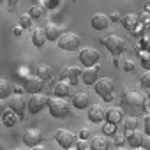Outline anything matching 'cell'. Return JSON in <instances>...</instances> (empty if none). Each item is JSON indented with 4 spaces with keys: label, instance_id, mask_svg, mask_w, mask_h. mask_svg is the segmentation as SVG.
<instances>
[{
    "label": "cell",
    "instance_id": "1",
    "mask_svg": "<svg viewBox=\"0 0 150 150\" xmlns=\"http://www.w3.org/2000/svg\"><path fill=\"white\" fill-rule=\"evenodd\" d=\"M145 103H146V96L139 94L136 90H127L122 96V104L131 115H136L141 110H145Z\"/></svg>",
    "mask_w": 150,
    "mask_h": 150
},
{
    "label": "cell",
    "instance_id": "2",
    "mask_svg": "<svg viewBox=\"0 0 150 150\" xmlns=\"http://www.w3.org/2000/svg\"><path fill=\"white\" fill-rule=\"evenodd\" d=\"M103 44L106 46V50L111 53V55H120L124 50H125V42L122 37H118L117 34H108L103 37Z\"/></svg>",
    "mask_w": 150,
    "mask_h": 150
},
{
    "label": "cell",
    "instance_id": "3",
    "mask_svg": "<svg viewBox=\"0 0 150 150\" xmlns=\"http://www.w3.org/2000/svg\"><path fill=\"white\" fill-rule=\"evenodd\" d=\"M48 108H50L51 117H55V118H64V117L69 115V104L62 97H51Z\"/></svg>",
    "mask_w": 150,
    "mask_h": 150
},
{
    "label": "cell",
    "instance_id": "4",
    "mask_svg": "<svg viewBox=\"0 0 150 150\" xmlns=\"http://www.w3.org/2000/svg\"><path fill=\"white\" fill-rule=\"evenodd\" d=\"M81 44V37L78 34H74V32H64L62 37L58 39V46L65 51H74V50H78Z\"/></svg>",
    "mask_w": 150,
    "mask_h": 150
},
{
    "label": "cell",
    "instance_id": "5",
    "mask_svg": "<svg viewBox=\"0 0 150 150\" xmlns=\"http://www.w3.org/2000/svg\"><path fill=\"white\" fill-rule=\"evenodd\" d=\"M55 139H57V143H58L62 148L69 150V148H72L74 145H76L78 136L74 134V132H71L69 129H58V131L55 132Z\"/></svg>",
    "mask_w": 150,
    "mask_h": 150
},
{
    "label": "cell",
    "instance_id": "6",
    "mask_svg": "<svg viewBox=\"0 0 150 150\" xmlns=\"http://www.w3.org/2000/svg\"><path fill=\"white\" fill-rule=\"evenodd\" d=\"M94 88H96V94L101 96L104 101H111V99H113V80H110V78H101V80L94 85Z\"/></svg>",
    "mask_w": 150,
    "mask_h": 150
},
{
    "label": "cell",
    "instance_id": "7",
    "mask_svg": "<svg viewBox=\"0 0 150 150\" xmlns=\"http://www.w3.org/2000/svg\"><path fill=\"white\" fill-rule=\"evenodd\" d=\"M99 51L92 46H85L81 51H80V62L81 65H87V67H94L97 62H99Z\"/></svg>",
    "mask_w": 150,
    "mask_h": 150
},
{
    "label": "cell",
    "instance_id": "8",
    "mask_svg": "<svg viewBox=\"0 0 150 150\" xmlns=\"http://www.w3.org/2000/svg\"><path fill=\"white\" fill-rule=\"evenodd\" d=\"M48 104H50V99L44 94H32L30 99H28V111L35 115L42 108H48Z\"/></svg>",
    "mask_w": 150,
    "mask_h": 150
},
{
    "label": "cell",
    "instance_id": "9",
    "mask_svg": "<svg viewBox=\"0 0 150 150\" xmlns=\"http://www.w3.org/2000/svg\"><path fill=\"white\" fill-rule=\"evenodd\" d=\"M42 85H44V81L41 76H28L23 80V88L28 94H39L42 90Z\"/></svg>",
    "mask_w": 150,
    "mask_h": 150
},
{
    "label": "cell",
    "instance_id": "10",
    "mask_svg": "<svg viewBox=\"0 0 150 150\" xmlns=\"http://www.w3.org/2000/svg\"><path fill=\"white\" fill-rule=\"evenodd\" d=\"M41 139H42V134H41V131L39 129H35V127H30V129H27L25 132H23V143L27 145V146H37L39 143H41Z\"/></svg>",
    "mask_w": 150,
    "mask_h": 150
},
{
    "label": "cell",
    "instance_id": "11",
    "mask_svg": "<svg viewBox=\"0 0 150 150\" xmlns=\"http://www.w3.org/2000/svg\"><path fill=\"white\" fill-rule=\"evenodd\" d=\"M25 106H28L27 103H25V99H23V96H20V94H16V96H13L11 99H9V104H7V108L9 110H13L20 118H23V113H25Z\"/></svg>",
    "mask_w": 150,
    "mask_h": 150
},
{
    "label": "cell",
    "instance_id": "12",
    "mask_svg": "<svg viewBox=\"0 0 150 150\" xmlns=\"http://www.w3.org/2000/svg\"><path fill=\"white\" fill-rule=\"evenodd\" d=\"M106 110L108 108H104L103 104H92L90 108H88V120L90 122H103L104 118H106Z\"/></svg>",
    "mask_w": 150,
    "mask_h": 150
},
{
    "label": "cell",
    "instance_id": "13",
    "mask_svg": "<svg viewBox=\"0 0 150 150\" xmlns=\"http://www.w3.org/2000/svg\"><path fill=\"white\" fill-rule=\"evenodd\" d=\"M97 71H99V65L96 67H85L83 72H81V80L85 85H96L99 80H97Z\"/></svg>",
    "mask_w": 150,
    "mask_h": 150
},
{
    "label": "cell",
    "instance_id": "14",
    "mask_svg": "<svg viewBox=\"0 0 150 150\" xmlns=\"http://www.w3.org/2000/svg\"><path fill=\"white\" fill-rule=\"evenodd\" d=\"M72 106L83 110V108H90V96L87 92H76L72 96Z\"/></svg>",
    "mask_w": 150,
    "mask_h": 150
},
{
    "label": "cell",
    "instance_id": "15",
    "mask_svg": "<svg viewBox=\"0 0 150 150\" xmlns=\"http://www.w3.org/2000/svg\"><path fill=\"white\" fill-rule=\"evenodd\" d=\"M110 16H106V14H103V13H97V14H94L92 16V28L94 30H104V28H108V25H110Z\"/></svg>",
    "mask_w": 150,
    "mask_h": 150
},
{
    "label": "cell",
    "instance_id": "16",
    "mask_svg": "<svg viewBox=\"0 0 150 150\" xmlns=\"http://www.w3.org/2000/svg\"><path fill=\"white\" fill-rule=\"evenodd\" d=\"M53 92H55V97H62V99H65V97H69V96L72 94V85L67 83V81H64V80H60V81L55 85Z\"/></svg>",
    "mask_w": 150,
    "mask_h": 150
},
{
    "label": "cell",
    "instance_id": "17",
    "mask_svg": "<svg viewBox=\"0 0 150 150\" xmlns=\"http://www.w3.org/2000/svg\"><path fill=\"white\" fill-rule=\"evenodd\" d=\"M143 138H145V134H141L138 131H127V134H125V139H127L129 146H132V148H139L143 143Z\"/></svg>",
    "mask_w": 150,
    "mask_h": 150
},
{
    "label": "cell",
    "instance_id": "18",
    "mask_svg": "<svg viewBox=\"0 0 150 150\" xmlns=\"http://www.w3.org/2000/svg\"><path fill=\"white\" fill-rule=\"evenodd\" d=\"M46 41H48L46 30L44 28H34V32H32V44L35 48H42Z\"/></svg>",
    "mask_w": 150,
    "mask_h": 150
},
{
    "label": "cell",
    "instance_id": "19",
    "mask_svg": "<svg viewBox=\"0 0 150 150\" xmlns=\"http://www.w3.org/2000/svg\"><path fill=\"white\" fill-rule=\"evenodd\" d=\"M110 141L106 136H94L90 139V150H108Z\"/></svg>",
    "mask_w": 150,
    "mask_h": 150
},
{
    "label": "cell",
    "instance_id": "20",
    "mask_svg": "<svg viewBox=\"0 0 150 150\" xmlns=\"http://www.w3.org/2000/svg\"><path fill=\"white\" fill-rule=\"evenodd\" d=\"M106 120L111 124H118L124 120V111L120 108H108L106 110Z\"/></svg>",
    "mask_w": 150,
    "mask_h": 150
},
{
    "label": "cell",
    "instance_id": "21",
    "mask_svg": "<svg viewBox=\"0 0 150 150\" xmlns=\"http://www.w3.org/2000/svg\"><path fill=\"white\" fill-rule=\"evenodd\" d=\"M81 72H83V69L81 67H65L62 72H60V78L62 80H65V78H80L81 76Z\"/></svg>",
    "mask_w": 150,
    "mask_h": 150
},
{
    "label": "cell",
    "instance_id": "22",
    "mask_svg": "<svg viewBox=\"0 0 150 150\" xmlns=\"http://www.w3.org/2000/svg\"><path fill=\"white\" fill-rule=\"evenodd\" d=\"M46 35H48V41H58L60 37H62V30H60V27L58 25H55V23H50L46 28Z\"/></svg>",
    "mask_w": 150,
    "mask_h": 150
},
{
    "label": "cell",
    "instance_id": "23",
    "mask_svg": "<svg viewBox=\"0 0 150 150\" xmlns=\"http://www.w3.org/2000/svg\"><path fill=\"white\" fill-rule=\"evenodd\" d=\"M120 21H122V27L125 30H134L138 25V16L136 14H125V16H122Z\"/></svg>",
    "mask_w": 150,
    "mask_h": 150
},
{
    "label": "cell",
    "instance_id": "24",
    "mask_svg": "<svg viewBox=\"0 0 150 150\" xmlns=\"http://www.w3.org/2000/svg\"><path fill=\"white\" fill-rule=\"evenodd\" d=\"M2 118H4V124H6L7 127H13V125L18 122V115H16L13 110H7V111H4Z\"/></svg>",
    "mask_w": 150,
    "mask_h": 150
},
{
    "label": "cell",
    "instance_id": "25",
    "mask_svg": "<svg viewBox=\"0 0 150 150\" xmlns=\"http://www.w3.org/2000/svg\"><path fill=\"white\" fill-rule=\"evenodd\" d=\"M11 94H13V85H11L7 80H2V81H0V97H2V99H7Z\"/></svg>",
    "mask_w": 150,
    "mask_h": 150
},
{
    "label": "cell",
    "instance_id": "26",
    "mask_svg": "<svg viewBox=\"0 0 150 150\" xmlns=\"http://www.w3.org/2000/svg\"><path fill=\"white\" fill-rule=\"evenodd\" d=\"M138 124H139L138 117H136V115H129V117H125L124 127H125V131H136V129H138Z\"/></svg>",
    "mask_w": 150,
    "mask_h": 150
},
{
    "label": "cell",
    "instance_id": "27",
    "mask_svg": "<svg viewBox=\"0 0 150 150\" xmlns=\"http://www.w3.org/2000/svg\"><path fill=\"white\" fill-rule=\"evenodd\" d=\"M44 14V7L42 6H32L30 11H28V16L30 18H41Z\"/></svg>",
    "mask_w": 150,
    "mask_h": 150
},
{
    "label": "cell",
    "instance_id": "28",
    "mask_svg": "<svg viewBox=\"0 0 150 150\" xmlns=\"http://www.w3.org/2000/svg\"><path fill=\"white\" fill-rule=\"evenodd\" d=\"M103 132L106 136H115L117 134V124H111V122H106L103 125Z\"/></svg>",
    "mask_w": 150,
    "mask_h": 150
},
{
    "label": "cell",
    "instance_id": "29",
    "mask_svg": "<svg viewBox=\"0 0 150 150\" xmlns=\"http://www.w3.org/2000/svg\"><path fill=\"white\" fill-rule=\"evenodd\" d=\"M139 60H141V65L145 67V71H150V53L148 51L139 53Z\"/></svg>",
    "mask_w": 150,
    "mask_h": 150
},
{
    "label": "cell",
    "instance_id": "30",
    "mask_svg": "<svg viewBox=\"0 0 150 150\" xmlns=\"http://www.w3.org/2000/svg\"><path fill=\"white\" fill-rule=\"evenodd\" d=\"M37 72H39V76L44 80V78H48L50 74H51V69H50L46 64H39V67H37Z\"/></svg>",
    "mask_w": 150,
    "mask_h": 150
},
{
    "label": "cell",
    "instance_id": "31",
    "mask_svg": "<svg viewBox=\"0 0 150 150\" xmlns=\"http://www.w3.org/2000/svg\"><path fill=\"white\" fill-rule=\"evenodd\" d=\"M139 83H141V87H145V88L150 90V71H145L139 76Z\"/></svg>",
    "mask_w": 150,
    "mask_h": 150
},
{
    "label": "cell",
    "instance_id": "32",
    "mask_svg": "<svg viewBox=\"0 0 150 150\" xmlns=\"http://www.w3.org/2000/svg\"><path fill=\"white\" fill-rule=\"evenodd\" d=\"M30 21H32V18H30V16H27V14L20 16V20H18V23H20V27H21V28H28V27L32 25Z\"/></svg>",
    "mask_w": 150,
    "mask_h": 150
},
{
    "label": "cell",
    "instance_id": "33",
    "mask_svg": "<svg viewBox=\"0 0 150 150\" xmlns=\"http://www.w3.org/2000/svg\"><path fill=\"white\" fill-rule=\"evenodd\" d=\"M74 148H78V150H90V143H87V139H78L76 145H74Z\"/></svg>",
    "mask_w": 150,
    "mask_h": 150
},
{
    "label": "cell",
    "instance_id": "34",
    "mask_svg": "<svg viewBox=\"0 0 150 150\" xmlns=\"http://www.w3.org/2000/svg\"><path fill=\"white\" fill-rule=\"evenodd\" d=\"M143 127H145V134L150 136V113H146L143 117Z\"/></svg>",
    "mask_w": 150,
    "mask_h": 150
},
{
    "label": "cell",
    "instance_id": "35",
    "mask_svg": "<svg viewBox=\"0 0 150 150\" xmlns=\"http://www.w3.org/2000/svg\"><path fill=\"white\" fill-rule=\"evenodd\" d=\"M88 136H90V131H88V129H81V131L78 132V138H80V139H88Z\"/></svg>",
    "mask_w": 150,
    "mask_h": 150
},
{
    "label": "cell",
    "instance_id": "36",
    "mask_svg": "<svg viewBox=\"0 0 150 150\" xmlns=\"http://www.w3.org/2000/svg\"><path fill=\"white\" fill-rule=\"evenodd\" d=\"M141 148H145V150H150V136H148V134H145V138H143V143H141Z\"/></svg>",
    "mask_w": 150,
    "mask_h": 150
},
{
    "label": "cell",
    "instance_id": "37",
    "mask_svg": "<svg viewBox=\"0 0 150 150\" xmlns=\"http://www.w3.org/2000/svg\"><path fill=\"white\" fill-rule=\"evenodd\" d=\"M124 69H125V71H132V69H134V64H132V60H125V64H124Z\"/></svg>",
    "mask_w": 150,
    "mask_h": 150
},
{
    "label": "cell",
    "instance_id": "38",
    "mask_svg": "<svg viewBox=\"0 0 150 150\" xmlns=\"http://www.w3.org/2000/svg\"><path fill=\"white\" fill-rule=\"evenodd\" d=\"M145 110L150 113V92L146 94V103H145Z\"/></svg>",
    "mask_w": 150,
    "mask_h": 150
},
{
    "label": "cell",
    "instance_id": "39",
    "mask_svg": "<svg viewBox=\"0 0 150 150\" xmlns=\"http://www.w3.org/2000/svg\"><path fill=\"white\" fill-rule=\"evenodd\" d=\"M78 81H80V78H71V80H69V83H71L72 87H74V85H78Z\"/></svg>",
    "mask_w": 150,
    "mask_h": 150
},
{
    "label": "cell",
    "instance_id": "40",
    "mask_svg": "<svg viewBox=\"0 0 150 150\" xmlns=\"http://www.w3.org/2000/svg\"><path fill=\"white\" fill-rule=\"evenodd\" d=\"M110 20H111V21H118V20H120V16H118V14H117V13H113V14H111V18H110Z\"/></svg>",
    "mask_w": 150,
    "mask_h": 150
},
{
    "label": "cell",
    "instance_id": "41",
    "mask_svg": "<svg viewBox=\"0 0 150 150\" xmlns=\"http://www.w3.org/2000/svg\"><path fill=\"white\" fill-rule=\"evenodd\" d=\"M21 30H23L21 27H16V28H14L13 32H14V35H21Z\"/></svg>",
    "mask_w": 150,
    "mask_h": 150
},
{
    "label": "cell",
    "instance_id": "42",
    "mask_svg": "<svg viewBox=\"0 0 150 150\" xmlns=\"http://www.w3.org/2000/svg\"><path fill=\"white\" fill-rule=\"evenodd\" d=\"M124 139H125V138H122V136H118V138L115 139V143H117V145H122V143H124Z\"/></svg>",
    "mask_w": 150,
    "mask_h": 150
},
{
    "label": "cell",
    "instance_id": "43",
    "mask_svg": "<svg viewBox=\"0 0 150 150\" xmlns=\"http://www.w3.org/2000/svg\"><path fill=\"white\" fill-rule=\"evenodd\" d=\"M32 150H46V148H44V146H42V145H37V146H34V148H32Z\"/></svg>",
    "mask_w": 150,
    "mask_h": 150
},
{
    "label": "cell",
    "instance_id": "44",
    "mask_svg": "<svg viewBox=\"0 0 150 150\" xmlns=\"http://www.w3.org/2000/svg\"><path fill=\"white\" fill-rule=\"evenodd\" d=\"M16 2H18V0H9V4H11V6H13V4H16Z\"/></svg>",
    "mask_w": 150,
    "mask_h": 150
},
{
    "label": "cell",
    "instance_id": "45",
    "mask_svg": "<svg viewBox=\"0 0 150 150\" xmlns=\"http://www.w3.org/2000/svg\"><path fill=\"white\" fill-rule=\"evenodd\" d=\"M50 2H51V4H57V2H58V0H50Z\"/></svg>",
    "mask_w": 150,
    "mask_h": 150
},
{
    "label": "cell",
    "instance_id": "46",
    "mask_svg": "<svg viewBox=\"0 0 150 150\" xmlns=\"http://www.w3.org/2000/svg\"><path fill=\"white\" fill-rule=\"evenodd\" d=\"M134 150H145V148H134Z\"/></svg>",
    "mask_w": 150,
    "mask_h": 150
},
{
    "label": "cell",
    "instance_id": "47",
    "mask_svg": "<svg viewBox=\"0 0 150 150\" xmlns=\"http://www.w3.org/2000/svg\"><path fill=\"white\" fill-rule=\"evenodd\" d=\"M69 150H78V148H69Z\"/></svg>",
    "mask_w": 150,
    "mask_h": 150
}]
</instances>
